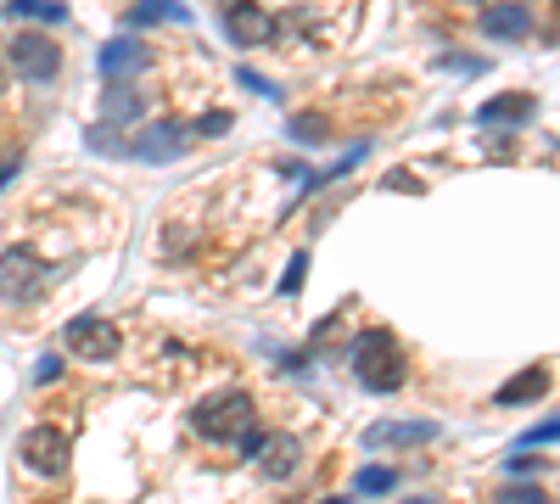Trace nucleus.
<instances>
[{"label": "nucleus", "instance_id": "2eb2a0df", "mask_svg": "<svg viewBox=\"0 0 560 504\" xmlns=\"http://www.w3.org/2000/svg\"><path fill=\"white\" fill-rule=\"evenodd\" d=\"M146 118V101L135 96V90H124V84H112L107 96H101V124H140Z\"/></svg>", "mask_w": 560, "mask_h": 504}, {"label": "nucleus", "instance_id": "f3484780", "mask_svg": "<svg viewBox=\"0 0 560 504\" xmlns=\"http://www.w3.org/2000/svg\"><path fill=\"white\" fill-rule=\"evenodd\" d=\"M168 17H185V6H174V0H152V6H135V12H129V28L168 23Z\"/></svg>", "mask_w": 560, "mask_h": 504}, {"label": "nucleus", "instance_id": "9d476101", "mask_svg": "<svg viewBox=\"0 0 560 504\" xmlns=\"http://www.w3.org/2000/svg\"><path fill=\"white\" fill-rule=\"evenodd\" d=\"M258 465H264L269 476H292L297 465H303V437H292V432H275V437H264V448H258Z\"/></svg>", "mask_w": 560, "mask_h": 504}, {"label": "nucleus", "instance_id": "b1692460", "mask_svg": "<svg viewBox=\"0 0 560 504\" xmlns=\"http://www.w3.org/2000/svg\"><path fill=\"white\" fill-rule=\"evenodd\" d=\"M56 376H62V359H56V353H40V359H34V381L45 387V381H56Z\"/></svg>", "mask_w": 560, "mask_h": 504}, {"label": "nucleus", "instance_id": "f03ea898", "mask_svg": "<svg viewBox=\"0 0 560 504\" xmlns=\"http://www.w3.org/2000/svg\"><path fill=\"white\" fill-rule=\"evenodd\" d=\"M353 376L370 392H398L404 387V348L392 331H359L353 342Z\"/></svg>", "mask_w": 560, "mask_h": 504}, {"label": "nucleus", "instance_id": "4468645a", "mask_svg": "<svg viewBox=\"0 0 560 504\" xmlns=\"http://www.w3.org/2000/svg\"><path fill=\"white\" fill-rule=\"evenodd\" d=\"M544 392H549V370L544 364H532V370L510 376L499 392H493V404H527V398H544Z\"/></svg>", "mask_w": 560, "mask_h": 504}, {"label": "nucleus", "instance_id": "0eeeda50", "mask_svg": "<svg viewBox=\"0 0 560 504\" xmlns=\"http://www.w3.org/2000/svg\"><path fill=\"white\" fill-rule=\"evenodd\" d=\"M68 348L73 353H84V359H96V364H107V359H118V348H124V336H118V325L112 320H68Z\"/></svg>", "mask_w": 560, "mask_h": 504}, {"label": "nucleus", "instance_id": "f8f14e48", "mask_svg": "<svg viewBox=\"0 0 560 504\" xmlns=\"http://www.w3.org/2000/svg\"><path fill=\"white\" fill-rule=\"evenodd\" d=\"M532 112H538V101L532 96H499V101H482L476 107V124L493 129V124H527Z\"/></svg>", "mask_w": 560, "mask_h": 504}, {"label": "nucleus", "instance_id": "dca6fc26", "mask_svg": "<svg viewBox=\"0 0 560 504\" xmlns=\"http://www.w3.org/2000/svg\"><path fill=\"white\" fill-rule=\"evenodd\" d=\"M398 488V471H387V465H364L359 482H353V493H392Z\"/></svg>", "mask_w": 560, "mask_h": 504}, {"label": "nucleus", "instance_id": "1a4fd4ad", "mask_svg": "<svg viewBox=\"0 0 560 504\" xmlns=\"http://www.w3.org/2000/svg\"><path fill=\"white\" fill-rule=\"evenodd\" d=\"M437 432H443L437 420H381V426H370V432H364V448H387V443H432Z\"/></svg>", "mask_w": 560, "mask_h": 504}, {"label": "nucleus", "instance_id": "39448f33", "mask_svg": "<svg viewBox=\"0 0 560 504\" xmlns=\"http://www.w3.org/2000/svg\"><path fill=\"white\" fill-rule=\"evenodd\" d=\"M17 454H23V465L34 476H62V471H68V437L56 432V426H34V432H23Z\"/></svg>", "mask_w": 560, "mask_h": 504}, {"label": "nucleus", "instance_id": "423d86ee", "mask_svg": "<svg viewBox=\"0 0 560 504\" xmlns=\"http://www.w3.org/2000/svg\"><path fill=\"white\" fill-rule=\"evenodd\" d=\"M40 275H45V264H40V252L34 247H6L0 252V297H34L40 292Z\"/></svg>", "mask_w": 560, "mask_h": 504}, {"label": "nucleus", "instance_id": "c756f323", "mask_svg": "<svg viewBox=\"0 0 560 504\" xmlns=\"http://www.w3.org/2000/svg\"><path fill=\"white\" fill-rule=\"evenodd\" d=\"M404 504H432V499H404Z\"/></svg>", "mask_w": 560, "mask_h": 504}, {"label": "nucleus", "instance_id": "393cba45", "mask_svg": "<svg viewBox=\"0 0 560 504\" xmlns=\"http://www.w3.org/2000/svg\"><path fill=\"white\" fill-rule=\"evenodd\" d=\"M230 129V112H202L196 118V135H224Z\"/></svg>", "mask_w": 560, "mask_h": 504}, {"label": "nucleus", "instance_id": "7c9ffc66", "mask_svg": "<svg viewBox=\"0 0 560 504\" xmlns=\"http://www.w3.org/2000/svg\"><path fill=\"white\" fill-rule=\"evenodd\" d=\"M325 504H348V499H325Z\"/></svg>", "mask_w": 560, "mask_h": 504}, {"label": "nucleus", "instance_id": "aec40b11", "mask_svg": "<svg viewBox=\"0 0 560 504\" xmlns=\"http://www.w3.org/2000/svg\"><path fill=\"white\" fill-rule=\"evenodd\" d=\"M84 140H90V146H96L101 157H129V146H124V140H118V135H112L107 124H96V129H90V135H84Z\"/></svg>", "mask_w": 560, "mask_h": 504}, {"label": "nucleus", "instance_id": "c85d7f7f", "mask_svg": "<svg viewBox=\"0 0 560 504\" xmlns=\"http://www.w3.org/2000/svg\"><path fill=\"white\" fill-rule=\"evenodd\" d=\"M12 174H17V163H0V185L12 180Z\"/></svg>", "mask_w": 560, "mask_h": 504}, {"label": "nucleus", "instance_id": "4be33fe9", "mask_svg": "<svg viewBox=\"0 0 560 504\" xmlns=\"http://www.w3.org/2000/svg\"><path fill=\"white\" fill-rule=\"evenodd\" d=\"M236 84H241V90H252V96H275V84H269L264 73H252V68H236Z\"/></svg>", "mask_w": 560, "mask_h": 504}, {"label": "nucleus", "instance_id": "6ab92c4d", "mask_svg": "<svg viewBox=\"0 0 560 504\" xmlns=\"http://www.w3.org/2000/svg\"><path fill=\"white\" fill-rule=\"evenodd\" d=\"M325 129H331V124H325L320 112H297V118H292V140H303V146H320Z\"/></svg>", "mask_w": 560, "mask_h": 504}, {"label": "nucleus", "instance_id": "5701e85b", "mask_svg": "<svg viewBox=\"0 0 560 504\" xmlns=\"http://www.w3.org/2000/svg\"><path fill=\"white\" fill-rule=\"evenodd\" d=\"M499 504H549V493L544 488H504Z\"/></svg>", "mask_w": 560, "mask_h": 504}, {"label": "nucleus", "instance_id": "a878e982", "mask_svg": "<svg viewBox=\"0 0 560 504\" xmlns=\"http://www.w3.org/2000/svg\"><path fill=\"white\" fill-rule=\"evenodd\" d=\"M532 443H555V420H538L532 432H521V448H532Z\"/></svg>", "mask_w": 560, "mask_h": 504}, {"label": "nucleus", "instance_id": "20e7f679", "mask_svg": "<svg viewBox=\"0 0 560 504\" xmlns=\"http://www.w3.org/2000/svg\"><path fill=\"white\" fill-rule=\"evenodd\" d=\"M6 62H12L28 84H45V79H56V68H62V51H56L45 34H17V40L6 45Z\"/></svg>", "mask_w": 560, "mask_h": 504}, {"label": "nucleus", "instance_id": "ddd939ff", "mask_svg": "<svg viewBox=\"0 0 560 504\" xmlns=\"http://www.w3.org/2000/svg\"><path fill=\"white\" fill-rule=\"evenodd\" d=\"M96 68L107 73V79H124V73L146 68V51H140L135 40H107V45L96 51Z\"/></svg>", "mask_w": 560, "mask_h": 504}, {"label": "nucleus", "instance_id": "6e6552de", "mask_svg": "<svg viewBox=\"0 0 560 504\" xmlns=\"http://www.w3.org/2000/svg\"><path fill=\"white\" fill-rule=\"evenodd\" d=\"M219 28L236 45H264V40H275V17H269V6H224Z\"/></svg>", "mask_w": 560, "mask_h": 504}, {"label": "nucleus", "instance_id": "7ed1b4c3", "mask_svg": "<svg viewBox=\"0 0 560 504\" xmlns=\"http://www.w3.org/2000/svg\"><path fill=\"white\" fill-rule=\"evenodd\" d=\"M185 146H191V124H180V118H157V124H146L135 135L129 157H140V163H174V157H185Z\"/></svg>", "mask_w": 560, "mask_h": 504}, {"label": "nucleus", "instance_id": "cd10ccee", "mask_svg": "<svg viewBox=\"0 0 560 504\" xmlns=\"http://www.w3.org/2000/svg\"><path fill=\"white\" fill-rule=\"evenodd\" d=\"M510 471H516V476H532V471H538V465H532L527 454H510Z\"/></svg>", "mask_w": 560, "mask_h": 504}, {"label": "nucleus", "instance_id": "f257e3e1", "mask_svg": "<svg viewBox=\"0 0 560 504\" xmlns=\"http://www.w3.org/2000/svg\"><path fill=\"white\" fill-rule=\"evenodd\" d=\"M191 426L202 437H213V443H230L241 448L247 460H258V448H264V432H258V409H252L247 392H219V398H208V404L191 409Z\"/></svg>", "mask_w": 560, "mask_h": 504}, {"label": "nucleus", "instance_id": "bb28decb", "mask_svg": "<svg viewBox=\"0 0 560 504\" xmlns=\"http://www.w3.org/2000/svg\"><path fill=\"white\" fill-rule=\"evenodd\" d=\"M387 191H420L415 174H387Z\"/></svg>", "mask_w": 560, "mask_h": 504}, {"label": "nucleus", "instance_id": "a211bd4d", "mask_svg": "<svg viewBox=\"0 0 560 504\" xmlns=\"http://www.w3.org/2000/svg\"><path fill=\"white\" fill-rule=\"evenodd\" d=\"M12 17H40V23H62L68 17V6H56V0H17V6H6Z\"/></svg>", "mask_w": 560, "mask_h": 504}, {"label": "nucleus", "instance_id": "9b49d317", "mask_svg": "<svg viewBox=\"0 0 560 504\" xmlns=\"http://www.w3.org/2000/svg\"><path fill=\"white\" fill-rule=\"evenodd\" d=\"M482 34H493V40H521V34H532V6H488V12H482Z\"/></svg>", "mask_w": 560, "mask_h": 504}, {"label": "nucleus", "instance_id": "412c9836", "mask_svg": "<svg viewBox=\"0 0 560 504\" xmlns=\"http://www.w3.org/2000/svg\"><path fill=\"white\" fill-rule=\"evenodd\" d=\"M303 269H308V252H292V264H286V275H280V292H286V297L303 286Z\"/></svg>", "mask_w": 560, "mask_h": 504}]
</instances>
